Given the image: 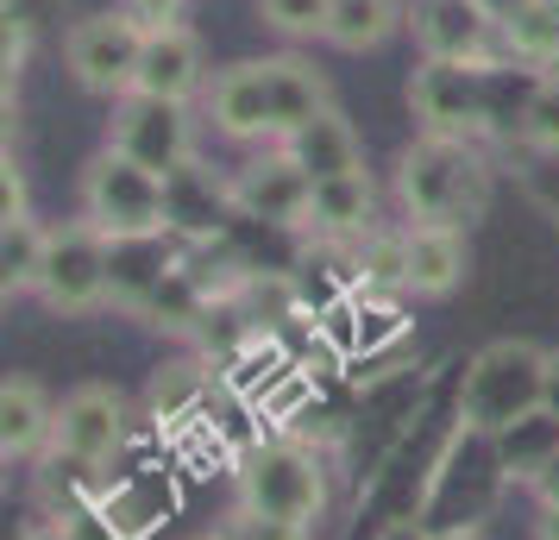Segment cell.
<instances>
[{
  "instance_id": "cell-19",
  "label": "cell",
  "mask_w": 559,
  "mask_h": 540,
  "mask_svg": "<svg viewBox=\"0 0 559 540\" xmlns=\"http://www.w3.org/2000/svg\"><path fill=\"white\" fill-rule=\"evenodd\" d=\"M51 434H57V415L45 403V389L32 384V377H7V389H0V453L26 459Z\"/></svg>"
},
{
  "instance_id": "cell-25",
  "label": "cell",
  "mask_w": 559,
  "mask_h": 540,
  "mask_svg": "<svg viewBox=\"0 0 559 540\" xmlns=\"http://www.w3.org/2000/svg\"><path fill=\"white\" fill-rule=\"evenodd\" d=\"M202 389H207L202 364H170L152 384V421H182V415L202 403Z\"/></svg>"
},
{
  "instance_id": "cell-3",
  "label": "cell",
  "mask_w": 559,
  "mask_h": 540,
  "mask_svg": "<svg viewBox=\"0 0 559 540\" xmlns=\"http://www.w3.org/2000/svg\"><path fill=\"white\" fill-rule=\"evenodd\" d=\"M328 503V471L321 453L308 440L283 434V440H252L239 453V509L277 515V521H314Z\"/></svg>"
},
{
  "instance_id": "cell-12",
  "label": "cell",
  "mask_w": 559,
  "mask_h": 540,
  "mask_svg": "<svg viewBox=\"0 0 559 540\" xmlns=\"http://www.w3.org/2000/svg\"><path fill=\"white\" fill-rule=\"evenodd\" d=\"M308 202H314V182H308V170H296V157H264L233 189L239 214L277 220V227H308Z\"/></svg>"
},
{
  "instance_id": "cell-6",
  "label": "cell",
  "mask_w": 559,
  "mask_h": 540,
  "mask_svg": "<svg viewBox=\"0 0 559 540\" xmlns=\"http://www.w3.org/2000/svg\"><path fill=\"white\" fill-rule=\"evenodd\" d=\"M114 152H127L132 164H145L157 177H177L182 164H195V132H189V113L182 101H164V95H120L114 107Z\"/></svg>"
},
{
  "instance_id": "cell-18",
  "label": "cell",
  "mask_w": 559,
  "mask_h": 540,
  "mask_svg": "<svg viewBox=\"0 0 559 540\" xmlns=\"http://www.w3.org/2000/svg\"><path fill=\"white\" fill-rule=\"evenodd\" d=\"M264 76H271V120H277V139L308 127L314 113H328V82H321V70H308L302 57H264Z\"/></svg>"
},
{
  "instance_id": "cell-38",
  "label": "cell",
  "mask_w": 559,
  "mask_h": 540,
  "mask_svg": "<svg viewBox=\"0 0 559 540\" xmlns=\"http://www.w3.org/2000/svg\"><path fill=\"white\" fill-rule=\"evenodd\" d=\"M534 535H540V540H559V503H547V509H540V528H534Z\"/></svg>"
},
{
  "instance_id": "cell-21",
  "label": "cell",
  "mask_w": 559,
  "mask_h": 540,
  "mask_svg": "<svg viewBox=\"0 0 559 540\" xmlns=\"http://www.w3.org/2000/svg\"><path fill=\"white\" fill-rule=\"evenodd\" d=\"M102 509L120 521V535L127 540H145L170 515V478H157V471H127V478H114L102 496Z\"/></svg>"
},
{
  "instance_id": "cell-9",
  "label": "cell",
  "mask_w": 559,
  "mask_h": 540,
  "mask_svg": "<svg viewBox=\"0 0 559 540\" xmlns=\"http://www.w3.org/2000/svg\"><path fill=\"white\" fill-rule=\"evenodd\" d=\"M415 38L428 57H453V63H503V26L490 20L484 0H415L408 7Z\"/></svg>"
},
{
  "instance_id": "cell-29",
  "label": "cell",
  "mask_w": 559,
  "mask_h": 540,
  "mask_svg": "<svg viewBox=\"0 0 559 540\" xmlns=\"http://www.w3.org/2000/svg\"><path fill=\"white\" fill-rule=\"evenodd\" d=\"M528 152H534V145H528ZM522 182H528V195L547 207V214H559V152H534L528 170H522Z\"/></svg>"
},
{
  "instance_id": "cell-37",
  "label": "cell",
  "mask_w": 559,
  "mask_h": 540,
  "mask_svg": "<svg viewBox=\"0 0 559 540\" xmlns=\"http://www.w3.org/2000/svg\"><path fill=\"white\" fill-rule=\"evenodd\" d=\"M534 490H540V503H559V459L547 465L540 478H534Z\"/></svg>"
},
{
  "instance_id": "cell-2",
  "label": "cell",
  "mask_w": 559,
  "mask_h": 540,
  "mask_svg": "<svg viewBox=\"0 0 559 540\" xmlns=\"http://www.w3.org/2000/svg\"><path fill=\"white\" fill-rule=\"evenodd\" d=\"M547 389V352H534L528 339H497L459 371V421L478 434H503L509 421L540 409Z\"/></svg>"
},
{
  "instance_id": "cell-16",
  "label": "cell",
  "mask_w": 559,
  "mask_h": 540,
  "mask_svg": "<svg viewBox=\"0 0 559 540\" xmlns=\"http://www.w3.org/2000/svg\"><path fill=\"white\" fill-rule=\"evenodd\" d=\"M214 120H221L227 139H277L264 63H233L227 76L214 82Z\"/></svg>"
},
{
  "instance_id": "cell-10",
  "label": "cell",
  "mask_w": 559,
  "mask_h": 540,
  "mask_svg": "<svg viewBox=\"0 0 559 540\" xmlns=\"http://www.w3.org/2000/svg\"><path fill=\"white\" fill-rule=\"evenodd\" d=\"M182 257H189V239L177 232H120V239H107V296L114 302H127L132 314L152 302V289L182 271Z\"/></svg>"
},
{
  "instance_id": "cell-5",
  "label": "cell",
  "mask_w": 559,
  "mask_h": 540,
  "mask_svg": "<svg viewBox=\"0 0 559 540\" xmlns=\"http://www.w3.org/2000/svg\"><path fill=\"white\" fill-rule=\"evenodd\" d=\"M145 20L120 7V13H88L70 26V70L88 95H132L139 82V57H145Z\"/></svg>"
},
{
  "instance_id": "cell-31",
  "label": "cell",
  "mask_w": 559,
  "mask_h": 540,
  "mask_svg": "<svg viewBox=\"0 0 559 540\" xmlns=\"http://www.w3.org/2000/svg\"><path fill=\"white\" fill-rule=\"evenodd\" d=\"M57 7L63 0H0V20H20L26 32H45L57 20Z\"/></svg>"
},
{
  "instance_id": "cell-35",
  "label": "cell",
  "mask_w": 559,
  "mask_h": 540,
  "mask_svg": "<svg viewBox=\"0 0 559 540\" xmlns=\"http://www.w3.org/2000/svg\"><path fill=\"white\" fill-rule=\"evenodd\" d=\"M540 409L559 415V352H547V389H540Z\"/></svg>"
},
{
  "instance_id": "cell-15",
  "label": "cell",
  "mask_w": 559,
  "mask_h": 540,
  "mask_svg": "<svg viewBox=\"0 0 559 540\" xmlns=\"http://www.w3.org/2000/svg\"><path fill=\"white\" fill-rule=\"evenodd\" d=\"M164 189H170V232H177V239L207 245V239H221V232H227L233 195L214 177H202L195 164H182L177 177H164Z\"/></svg>"
},
{
  "instance_id": "cell-30",
  "label": "cell",
  "mask_w": 559,
  "mask_h": 540,
  "mask_svg": "<svg viewBox=\"0 0 559 540\" xmlns=\"http://www.w3.org/2000/svg\"><path fill=\"white\" fill-rule=\"evenodd\" d=\"M63 528H70V540H127L120 535V521L95 503V509H76V515H63Z\"/></svg>"
},
{
  "instance_id": "cell-1",
  "label": "cell",
  "mask_w": 559,
  "mask_h": 540,
  "mask_svg": "<svg viewBox=\"0 0 559 540\" xmlns=\"http://www.w3.org/2000/svg\"><path fill=\"white\" fill-rule=\"evenodd\" d=\"M396 195H403V214L415 227H459L465 232V220H478V207L490 202V170H484V157L465 139L428 132L421 145L403 152Z\"/></svg>"
},
{
  "instance_id": "cell-7",
  "label": "cell",
  "mask_w": 559,
  "mask_h": 540,
  "mask_svg": "<svg viewBox=\"0 0 559 540\" xmlns=\"http://www.w3.org/2000/svg\"><path fill=\"white\" fill-rule=\"evenodd\" d=\"M38 296L63 314H88L95 302H107V232L95 220L51 232L45 271H38Z\"/></svg>"
},
{
  "instance_id": "cell-4",
  "label": "cell",
  "mask_w": 559,
  "mask_h": 540,
  "mask_svg": "<svg viewBox=\"0 0 559 540\" xmlns=\"http://www.w3.org/2000/svg\"><path fill=\"white\" fill-rule=\"evenodd\" d=\"M82 214H88L107 239H120V232H164L170 227V189H164L157 170L132 164L127 152L107 145V152L88 164V177H82Z\"/></svg>"
},
{
  "instance_id": "cell-33",
  "label": "cell",
  "mask_w": 559,
  "mask_h": 540,
  "mask_svg": "<svg viewBox=\"0 0 559 540\" xmlns=\"http://www.w3.org/2000/svg\"><path fill=\"white\" fill-rule=\"evenodd\" d=\"M177 7H182V0H132V13H139L145 26H170V20H177Z\"/></svg>"
},
{
  "instance_id": "cell-36",
  "label": "cell",
  "mask_w": 559,
  "mask_h": 540,
  "mask_svg": "<svg viewBox=\"0 0 559 540\" xmlns=\"http://www.w3.org/2000/svg\"><path fill=\"white\" fill-rule=\"evenodd\" d=\"M484 7H490V20H497V26H509L515 13H528V7H540V0H484Z\"/></svg>"
},
{
  "instance_id": "cell-14",
  "label": "cell",
  "mask_w": 559,
  "mask_h": 540,
  "mask_svg": "<svg viewBox=\"0 0 559 540\" xmlns=\"http://www.w3.org/2000/svg\"><path fill=\"white\" fill-rule=\"evenodd\" d=\"M283 157H296V170H308V182H328V177H353L365 170V152H358V132L340 120V113H314L308 127H296L283 139Z\"/></svg>"
},
{
  "instance_id": "cell-11",
  "label": "cell",
  "mask_w": 559,
  "mask_h": 540,
  "mask_svg": "<svg viewBox=\"0 0 559 540\" xmlns=\"http://www.w3.org/2000/svg\"><path fill=\"white\" fill-rule=\"evenodd\" d=\"M51 446H63V453H82V459L107 465L120 446H127V403L114 396V389L88 384L76 389L63 409H57V434Z\"/></svg>"
},
{
  "instance_id": "cell-34",
  "label": "cell",
  "mask_w": 559,
  "mask_h": 540,
  "mask_svg": "<svg viewBox=\"0 0 559 540\" xmlns=\"http://www.w3.org/2000/svg\"><path fill=\"white\" fill-rule=\"evenodd\" d=\"M378 540H433V535H428V521L403 515V521H383V535H378Z\"/></svg>"
},
{
  "instance_id": "cell-23",
  "label": "cell",
  "mask_w": 559,
  "mask_h": 540,
  "mask_svg": "<svg viewBox=\"0 0 559 540\" xmlns=\"http://www.w3.org/2000/svg\"><path fill=\"white\" fill-rule=\"evenodd\" d=\"M390 32H396V0H333L321 38L340 51H371Z\"/></svg>"
},
{
  "instance_id": "cell-20",
  "label": "cell",
  "mask_w": 559,
  "mask_h": 540,
  "mask_svg": "<svg viewBox=\"0 0 559 540\" xmlns=\"http://www.w3.org/2000/svg\"><path fill=\"white\" fill-rule=\"evenodd\" d=\"M465 277V232L459 227H408V289L447 296Z\"/></svg>"
},
{
  "instance_id": "cell-8",
  "label": "cell",
  "mask_w": 559,
  "mask_h": 540,
  "mask_svg": "<svg viewBox=\"0 0 559 540\" xmlns=\"http://www.w3.org/2000/svg\"><path fill=\"white\" fill-rule=\"evenodd\" d=\"M408 107L415 120L440 139H465L484 127V63H453V57H428L415 82H408Z\"/></svg>"
},
{
  "instance_id": "cell-26",
  "label": "cell",
  "mask_w": 559,
  "mask_h": 540,
  "mask_svg": "<svg viewBox=\"0 0 559 540\" xmlns=\"http://www.w3.org/2000/svg\"><path fill=\"white\" fill-rule=\"evenodd\" d=\"M264 7V20L289 38H314V32H328V7L333 0H258Z\"/></svg>"
},
{
  "instance_id": "cell-32",
  "label": "cell",
  "mask_w": 559,
  "mask_h": 540,
  "mask_svg": "<svg viewBox=\"0 0 559 540\" xmlns=\"http://www.w3.org/2000/svg\"><path fill=\"white\" fill-rule=\"evenodd\" d=\"M13 220H32V214H26V182L7 164V182H0V227H13Z\"/></svg>"
},
{
  "instance_id": "cell-22",
  "label": "cell",
  "mask_w": 559,
  "mask_h": 540,
  "mask_svg": "<svg viewBox=\"0 0 559 540\" xmlns=\"http://www.w3.org/2000/svg\"><path fill=\"white\" fill-rule=\"evenodd\" d=\"M497 459H503L509 478H528L534 484V478L559 459V415L534 409V415H522V421H509L503 434H497Z\"/></svg>"
},
{
  "instance_id": "cell-41",
  "label": "cell",
  "mask_w": 559,
  "mask_h": 540,
  "mask_svg": "<svg viewBox=\"0 0 559 540\" xmlns=\"http://www.w3.org/2000/svg\"><path fill=\"white\" fill-rule=\"evenodd\" d=\"M207 540H227V535H207Z\"/></svg>"
},
{
  "instance_id": "cell-17",
  "label": "cell",
  "mask_w": 559,
  "mask_h": 540,
  "mask_svg": "<svg viewBox=\"0 0 559 540\" xmlns=\"http://www.w3.org/2000/svg\"><path fill=\"white\" fill-rule=\"evenodd\" d=\"M371 207H378V195H371V177H365V170L328 177V182H314L308 227L328 232V239H365V232H371Z\"/></svg>"
},
{
  "instance_id": "cell-28",
  "label": "cell",
  "mask_w": 559,
  "mask_h": 540,
  "mask_svg": "<svg viewBox=\"0 0 559 540\" xmlns=\"http://www.w3.org/2000/svg\"><path fill=\"white\" fill-rule=\"evenodd\" d=\"M522 145H534V152H559V82H547V88H540V101H534V113H528Z\"/></svg>"
},
{
  "instance_id": "cell-40",
  "label": "cell",
  "mask_w": 559,
  "mask_h": 540,
  "mask_svg": "<svg viewBox=\"0 0 559 540\" xmlns=\"http://www.w3.org/2000/svg\"><path fill=\"white\" fill-rule=\"evenodd\" d=\"M433 540H472V535H433Z\"/></svg>"
},
{
  "instance_id": "cell-27",
  "label": "cell",
  "mask_w": 559,
  "mask_h": 540,
  "mask_svg": "<svg viewBox=\"0 0 559 540\" xmlns=\"http://www.w3.org/2000/svg\"><path fill=\"white\" fill-rule=\"evenodd\" d=\"M227 540H308V528H302V521H277V515L239 509L227 521Z\"/></svg>"
},
{
  "instance_id": "cell-13",
  "label": "cell",
  "mask_w": 559,
  "mask_h": 540,
  "mask_svg": "<svg viewBox=\"0 0 559 540\" xmlns=\"http://www.w3.org/2000/svg\"><path fill=\"white\" fill-rule=\"evenodd\" d=\"M139 95H164V101H189L202 88V45L189 26H152L145 32V57H139Z\"/></svg>"
},
{
  "instance_id": "cell-39",
  "label": "cell",
  "mask_w": 559,
  "mask_h": 540,
  "mask_svg": "<svg viewBox=\"0 0 559 540\" xmlns=\"http://www.w3.org/2000/svg\"><path fill=\"white\" fill-rule=\"evenodd\" d=\"M26 540H70V528L63 521H38V528H26Z\"/></svg>"
},
{
  "instance_id": "cell-24",
  "label": "cell",
  "mask_w": 559,
  "mask_h": 540,
  "mask_svg": "<svg viewBox=\"0 0 559 540\" xmlns=\"http://www.w3.org/2000/svg\"><path fill=\"white\" fill-rule=\"evenodd\" d=\"M45 245H51V232L32 227V220H13V227L0 232V284H7V296H20V289H38V271H45Z\"/></svg>"
}]
</instances>
